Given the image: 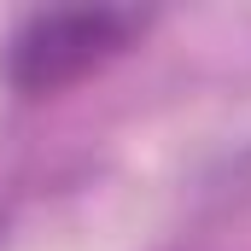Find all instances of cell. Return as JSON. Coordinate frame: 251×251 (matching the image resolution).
<instances>
[{"mask_svg":"<svg viewBox=\"0 0 251 251\" xmlns=\"http://www.w3.org/2000/svg\"><path fill=\"white\" fill-rule=\"evenodd\" d=\"M152 29V12L140 6H41L12 24L0 41V82L18 100H47L88 76H100L111 59Z\"/></svg>","mask_w":251,"mask_h":251,"instance_id":"1","label":"cell"}]
</instances>
